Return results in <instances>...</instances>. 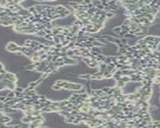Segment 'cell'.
<instances>
[{
	"instance_id": "2",
	"label": "cell",
	"mask_w": 160,
	"mask_h": 128,
	"mask_svg": "<svg viewBox=\"0 0 160 128\" xmlns=\"http://www.w3.org/2000/svg\"><path fill=\"white\" fill-rule=\"evenodd\" d=\"M18 47H19V45L16 43H15V42H9V43H7V45L5 46V49L7 51H9V52L16 53V51H18Z\"/></svg>"
},
{
	"instance_id": "9",
	"label": "cell",
	"mask_w": 160,
	"mask_h": 128,
	"mask_svg": "<svg viewBox=\"0 0 160 128\" xmlns=\"http://www.w3.org/2000/svg\"><path fill=\"white\" fill-rule=\"evenodd\" d=\"M73 24L76 25V26H78L79 28H82L83 26H84V25H83V23H82V21H81V19H76V21L73 23Z\"/></svg>"
},
{
	"instance_id": "12",
	"label": "cell",
	"mask_w": 160,
	"mask_h": 128,
	"mask_svg": "<svg viewBox=\"0 0 160 128\" xmlns=\"http://www.w3.org/2000/svg\"><path fill=\"white\" fill-rule=\"evenodd\" d=\"M7 96L9 98H15L16 97V91L15 90H9V92H8V94H7Z\"/></svg>"
},
{
	"instance_id": "4",
	"label": "cell",
	"mask_w": 160,
	"mask_h": 128,
	"mask_svg": "<svg viewBox=\"0 0 160 128\" xmlns=\"http://www.w3.org/2000/svg\"><path fill=\"white\" fill-rule=\"evenodd\" d=\"M130 77V82H142L143 81V77L137 74H133Z\"/></svg>"
},
{
	"instance_id": "13",
	"label": "cell",
	"mask_w": 160,
	"mask_h": 128,
	"mask_svg": "<svg viewBox=\"0 0 160 128\" xmlns=\"http://www.w3.org/2000/svg\"><path fill=\"white\" fill-rule=\"evenodd\" d=\"M53 37H55L53 35H48V34H46L43 38L45 39V40H48V41H53Z\"/></svg>"
},
{
	"instance_id": "21",
	"label": "cell",
	"mask_w": 160,
	"mask_h": 128,
	"mask_svg": "<svg viewBox=\"0 0 160 128\" xmlns=\"http://www.w3.org/2000/svg\"><path fill=\"white\" fill-rule=\"evenodd\" d=\"M52 89H53V90H60V89H62V88H61L60 86H59V85L55 84V85L52 86Z\"/></svg>"
},
{
	"instance_id": "14",
	"label": "cell",
	"mask_w": 160,
	"mask_h": 128,
	"mask_svg": "<svg viewBox=\"0 0 160 128\" xmlns=\"http://www.w3.org/2000/svg\"><path fill=\"white\" fill-rule=\"evenodd\" d=\"M74 54H75V53H74V50H73V49H68V50H67V56L72 58Z\"/></svg>"
},
{
	"instance_id": "17",
	"label": "cell",
	"mask_w": 160,
	"mask_h": 128,
	"mask_svg": "<svg viewBox=\"0 0 160 128\" xmlns=\"http://www.w3.org/2000/svg\"><path fill=\"white\" fill-rule=\"evenodd\" d=\"M15 90H16V92H24V90H25V89H24V88H23V87H20V86H16Z\"/></svg>"
},
{
	"instance_id": "6",
	"label": "cell",
	"mask_w": 160,
	"mask_h": 128,
	"mask_svg": "<svg viewBox=\"0 0 160 128\" xmlns=\"http://www.w3.org/2000/svg\"><path fill=\"white\" fill-rule=\"evenodd\" d=\"M76 118V116H73V115H69L68 117H65V122L66 123H73V121H74V119Z\"/></svg>"
},
{
	"instance_id": "20",
	"label": "cell",
	"mask_w": 160,
	"mask_h": 128,
	"mask_svg": "<svg viewBox=\"0 0 160 128\" xmlns=\"http://www.w3.org/2000/svg\"><path fill=\"white\" fill-rule=\"evenodd\" d=\"M130 19H127V18H126L125 19H124V22H123V24H124V25H126V26H129L130 25Z\"/></svg>"
},
{
	"instance_id": "24",
	"label": "cell",
	"mask_w": 160,
	"mask_h": 128,
	"mask_svg": "<svg viewBox=\"0 0 160 128\" xmlns=\"http://www.w3.org/2000/svg\"><path fill=\"white\" fill-rule=\"evenodd\" d=\"M2 6V3H0V7H1Z\"/></svg>"
},
{
	"instance_id": "7",
	"label": "cell",
	"mask_w": 160,
	"mask_h": 128,
	"mask_svg": "<svg viewBox=\"0 0 160 128\" xmlns=\"http://www.w3.org/2000/svg\"><path fill=\"white\" fill-rule=\"evenodd\" d=\"M116 86L117 87H119V88H124L125 86H126V83L124 81H122V80H119V81H116Z\"/></svg>"
},
{
	"instance_id": "8",
	"label": "cell",
	"mask_w": 160,
	"mask_h": 128,
	"mask_svg": "<svg viewBox=\"0 0 160 128\" xmlns=\"http://www.w3.org/2000/svg\"><path fill=\"white\" fill-rule=\"evenodd\" d=\"M106 16H107V19H113L114 16H115V11H106Z\"/></svg>"
},
{
	"instance_id": "15",
	"label": "cell",
	"mask_w": 160,
	"mask_h": 128,
	"mask_svg": "<svg viewBox=\"0 0 160 128\" xmlns=\"http://www.w3.org/2000/svg\"><path fill=\"white\" fill-rule=\"evenodd\" d=\"M120 40H121V43L122 44H127V42H128V39L127 38H125V37H122V38H120Z\"/></svg>"
},
{
	"instance_id": "1",
	"label": "cell",
	"mask_w": 160,
	"mask_h": 128,
	"mask_svg": "<svg viewBox=\"0 0 160 128\" xmlns=\"http://www.w3.org/2000/svg\"><path fill=\"white\" fill-rule=\"evenodd\" d=\"M63 88L64 89H67V90H71V91H79V90H81L83 88V86L78 83H72V82L66 81Z\"/></svg>"
},
{
	"instance_id": "16",
	"label": "cell",
	"mask_w": 160,
	"mask_h": 128,
	"mask_svg": "<svg viewBox=\"0 0 160 128\" xmlns=\"http://www.w3.org/2000/svg\"><path fill=\"white\" fill-rule=\"evenodd\" d=\"M110 89H111V87H110V86H105V87H103V88H102V90H103V91L105 92V93H108V92H109V90H110Z\"/></svg>"
},
{
	"instance_id": "3",
	"label": "cell",
	"mask_w": 160,
	"mask_h": 128,
	"mask_svg": "<svg viewBox=\"0 0 160 128\" xmlns=\"http://www.w3.org/2000/svg\"><path fill=\"white\" fill-rule=\"evenodd\" d=\"M4 76H5V79H7V80L16 82V83L18 82V78H16V76L13 73H12V72H7V71H6V73L4 74Z\"/></svg>"
},
{
	"instance_id": "5",
	"label": "cell",
	"mask_w": 160,
	"mask_h": 128,
	"mask_svg": "<svg viewBox=\"0 0 160 128\" xmlns=\"http://www.w3.org/2000/svg\"><path fill=\"white\" fill-rule=\"evenodd\" d=\"M78 78L83 79V80H91V74H82V75H78Z\"/></svg>"
},
{
	"instance_id": "18",
	"label": "cell",
	"mask_w": 160,
	"mask_h": 128,
	"mask_svg": "<svg viewBox=\"0 0 160 128\" xmlns=\"http://www.w3.org/2000/svg\"><path fill=\"white\" fill-rule=\"evenodd\" d=\"M53 42H55V44L61 43V40H60V38H59L58 36H55V37H53Z\"/></svg>"
},
{
	"instance_id": "19",
	"label": "cell",
	"mask_w": 160,
	"mask_h": 128,
	"mask_svg": "<svg viewBox=\"0 0 160 128\" xmlns=\"http://www.w3.org/2000/svg\"><path fill=\"white\" fill-rule=\"evenodd\" d=\"M91 1H92V0H83V1L80 2V3L83 4V5H87V4H89V3H91Z\"/></svg>"
},
{
	"instance_id": "11",
	"label": "cell",
	"mask_w": 160,
	"mask_h": 128,
	"mask_svg": "<svg viewBox=\"0 0 160 128\" xmlns=\"http://www.w3.org/2000/svg\"><path fill=\"white\" fill-rule=\"evenodd\" d=\"M120 80L124 81L125 83H128V82H130V77H129V76H125V75H123V76L121 77V79H120Z\"/></svg>"
},
{
	"instance_id": "10",
	"label": "cell",
	"mask_w": 160,
	"mask_h": 128,
	"mask_svg": "<svg viewBox=\"0 0 160 128\" xmlns=\"http://www.w3.org/2000/svg\"><path fill=\"white\" fill-rule=\"evenodd\" d=\"M121 27H120V26H116V27H114L113 28V33H115V34H117V35H118V34L121 32Z\"/></svg>"
},
{
	"instance_id": "23",
	"label": "cell",
	"mask_w": 160,
	"mask_h": 128,
	"mask_svg": "<svg viewBox=\"0 0 160 128\" xmlns=\"http://www.w3.org/2000/svg\"><path fill=\"white\" fill-rule=\"evenodd\" d=\"M48 1H57V0H48Z\"/></svg>"
},
{
	"instance_id": "22",
	"label": "cell",
	"mask_w": 160,
	"mask_h": 128,
	"mask_svg": "<svg viewBox=\"0 0 160 128\" xmlns=\"http://www.w3.org/2000/svg\"><path fill=\"white\" fill-rule=\"evenodd\" d=\"M157 50H159V51H160V43H159L158 45H157Z\"/></svg>"
}]
</instances>
